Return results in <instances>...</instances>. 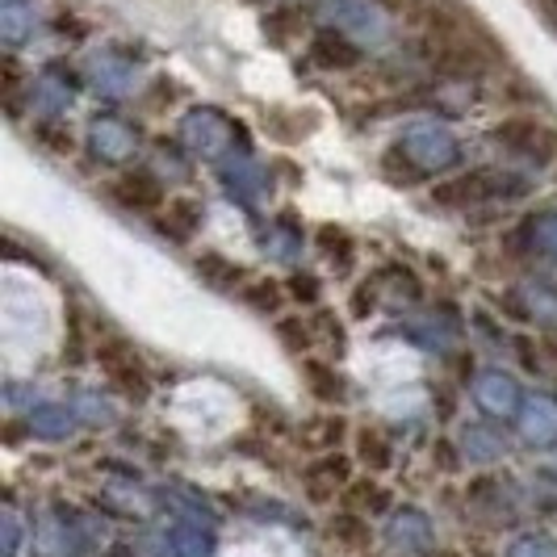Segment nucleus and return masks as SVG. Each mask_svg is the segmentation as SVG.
Wrapping results in <instances>:
<instances>
[{
	"instance_id": "1",
	"label": "nucleus",
	"mask_w": 557,
	"mask_h": 557,
	"mask_svg": "<svg viewBox=\"0 0 557 557\" xmlns=\"http://www.w3.org/2000/svg\"><path fill=\"white\" fill-rule=\"evenodd\" d=\"M97 361H101V369H106V377L113 382L117 394H126L135 403H143L151 394V377H147V369H143V361L135 357V348L126 339H106L97 348Z\"/></svg>"
},
{
	"instance_id": "2",
	"label": "nucleus",
	"mask_w": 557,
	"mask_h": 557,
	"mask_svg": "<svg viewBox=\"0 0 557 557\" xmlns=\"http://www.w3.org/2000/svg\"><path fill=\"white\" fill-rule=\"evenodd\" d=\"M302 486H307V499L310 503H332L335 495H344L352 486V470H348V457L339 453H323L314 457L302 474Z\"/></svg>"
},
{
	"instance_id": "3",
	"label": "nucleus",
	"mask_w": 557,
	"mask_h": 557,
	"mask_svg": "<svg viewBox=\"0 0 557 557\" xmlns=\"http://www.w3.org/2000/svg\"><path fill=\"white\" fill-rule=\"evenodd\" d=\"M110 197L122 210H164V185L151 172H122L110 185Z\"/></svg>"
},
{
	"instance_id": "4",
	"label": "nucleus",
	"mask_w": 557,
	"mask_h": 557,
	"mask_svg": "<svg viewBox=\"0 0 557 557\" xmlns=\"http://www.w3.org/2000/svg\"><path fill=\"white\" fill-rule=\"evenodd\" d=\"M491 139L507 147V151H520V156H536V147L549 139L545 135V126L536 122V117H524V113H516V117H503L499 126L491 131Z\"/></svg>"
},
{
	"instance_id": "5",
	"label": "nucleus",
	"mask_w": 557,
	"mask_h": 557,
	"mask_svg": "<svg viewBox=\"0 0 557 557\" xmlns=\"http://www.w3.org/2000/svg\"><path fill=\"white\" fill-rule=\"evenodd\" d=\"M310 59L319 63V67H332V72H348V67H357L361 63V51L344 38V34H332V29H323V34H314L310 38Z\"/></svg>"
},
{
	"instance_id": "6",
	"label": "nucleus",
	"mask_w": 557,
	"mask_h": 557,
	"mask_svg": "<svg viewBox=\"0 0 557 557\" xmlns=\"http://www.w3.org/2000/svg\"><path fill=\"white\" fill-rule=\"evenodd\" d=\"M156 223L168 239H194V231L201 226V201L197 197H172Z\"/></svg>"
},
{
	"instance_id": "7",
	"label": "nucleus",
	"mask_w": 557,
	"mask_h": 557,
	"mask_svg": "<svg viewBox=\"0 0 557 557\" xmlns=\"http://www.w3.org/2000/svg\"><path fill=\"white\" fill-rule=\"evenodd\" d=\"M491 194V185H486V172H461V176H453V181H441L436 189H432V201L436 206H470V201H482V197Z\"/></svg>"
},
{
	"instance_id": "8",
	"label": "nucleus",
	"mask_w": 557,
	"mask_h": 557,
	"mask_svg": "<svg viewBox=\"0 0 557 557\" xmlns=\"http://www.w3.org/2000/svg\"><path fill=\"white\" fill-rule=\"evenodd\" d=\"M197 273H201L206 285H214V289H235L239 277H244L239 264H231L219 251H201V256H197Z\"/></svg>"
},
{
	"instance_id": "9",
	"label": "nucleus",
	"mask_w": 557,
	"mask_h": 557,
	"mask_svg": "<svg viewBox=\"0 0 557 557\" xmlns=\"http://www.w3.org/2000/svg\"><path fill=\"white\" fill-rule=\"evenodd\" d=\"M302 373H307L310 391L314 398H323V403H339L344 398V377L335 373V364L327 361H302Z\"/></svg>"
},
{
	"instance_id": "10",
	"label": "nucleus",
	"mask_w": 557,
	"mask_h": 557,
	"mask_svg": "<svg viewBox=\"0 0 557 557\" xmlns=\"http://www.w3.org/2000/svg\"><path fill=\"white\" fill-rule=\"evenodd\" d=\"M357 457H361L369 470H386L391 466V441L377 428H361L357 432Z\"/></svg>"
},
{
	"instance_id": "11",
	"label": "nucleus",
	"mask_w": 557,
	"mask_h": 557,
	"mask_svg": "<svg viewBox=\"0 0 557 557\" xmlns=\"http://www.w3.org/2000/svg\"><path fill=\"white\" fill-rule=\"evenodd\" d=\"M281 298H285V289H281L277 281H248L244 285V302L256 307L260 314H273L281 307Z\"/></svg>"
},
{
	"instance_id": "12",
	"label": "nucleus",
	"mask_w": 557,
	"mask_h": 557,
	"mask_svg": "<svg viewBox=\"0 0 557 557\" xmlns=\"http://www.w3.org/2000/svg\"><path fill=\"white\" fill-rule=\"evenodd\" d=\"M344 495H348L352 516H357V511H382V507H386V491H382L377 482H352Z\"/></svg>"
},
{
	"instance_id": "13",
	"label": "nucleus",
	"mask_w": 557,
	"mask_h": 557,
	"mask_svg": "<svg viewBox=\"0 0 557 557\" xmlns=\"http://www.w3.org/2000/svg\"><path fill=\"white\" fill-rule=\"evenodd\" d=\"M277 339L294 357H302L310 344H314V332H310L302 319H277Z\"/></svg>"
},
{
	"instance_id": "14",
	"label": "nucleus",
	"mask_w": 557,
	"mask_h": 557,
	"mask_svg": "<svg viewBox=\"0 0 557 557\" xmlns=\"http://www.w3.org/2000/svg\"><path fill=\"white\" fill-rule=\"evenodd\" d=\"M319 248L327 251V256H339V264H348L352 260V239H348V231L344 226H319Z\"/></svg>"
},
{
	"instance_id": "15",
	"label": "nucleus",
	"mask_w": 557,
	"mask_h": 557,
	"mask_svg": "<svg viewBox=\"0 0 557 557\" xmlns=\"http://www.w3.org/2000/svg\"><path fill=\"white\" fill-rule=\"evenodd\" d=\"M332 536H339L344 545H364V541H369V529L361 524V516H335Z\"/></svg>"
},
{
	"instance_id": "16",
	"label": "nucleus",
	"mask_w": 557,
	"mask_h": 557,
	"mask_svg": "<svg viewBox=\"0 0 557 557\" xmlns=\"http://www.w3.org/2000/svg\"><path fill=\"white\" fill-rule=\"evenodd\" d=\"M302 26H307V13H302V9H277V13L264 22V29H269L273 38H285L289 29H302Z\"/></svg>"
},
{
	"instance_id": "17",
	"label": "nucleus",
	"mask_w": 557,
	"mask_h": 557,
	"mask_svg": "<svg viewBox=\"0 0 557 557\" xmlns=\"http://www.w3.org/2000/svg\"><path fill=\"white\" fill-rule=\"evenodd\" d=\"M289 294H294L298 302H314V298H319V281L310 277V273H294V277H289Z\"/></svg>"
},
{
	"instance_id": "18",
	"label": "nucleus",
	"mask_w": 557,
	"mask_h": 557,
	"mask_svg": "<svg viewBox=\"0 0 557 557\" xmlns=\"http://www.w3.org/2000/svg\"><path fill=\"white\" fill-rule=\"evenodd\" d=\"M386 172L394 176V185H416V181H419V172L407 164V160H398V151H391V156H386Z\"/></svg>"
},
{
	"instance_id": "19",
	"label": "nucleus",
	"mask_w": 557,
	"mask_h": 557,
	"mask_svg": "<svg viewBox=\"0 0 557 557\" xmlns=\"http://www.w3.org/2000/svg\"><path fill=\"white\" fill-rule=\"evenodd\" d=\"M314 332H319V335H327V339H332L335 348L344 344V332H339V323H335L332 314H314Z\"/></svg>"
},
{
	"instance_id": "20",
	"label": "nucleus",
	"mask_w": 557,
	"mask_h": 557,
	"mask_svg": "<svg viewBox=\"0 0 557 557\" xmlns=\"http://www.w3.org/2000/svg\"><path fill=\"white\" fill-rule=\"evenodd\" d=\"M377 4L398 13V17H419V0H377Z\"/></svg>"
},
{
	"instance_id": "21",
	"label": "nucleus",
	"mask_w": 557,
	"mask_h": 557,
	"mask_svg": "<svg viewBox=\"0 0 557 557\" xmlns=\"http://www.w3.org/2000/svg\"><path fill=\"white\" fill-rule=\"evenodd\" d=\"M0 67H4V92L13 97V92H17V84H22V72H17V59H4Z\"/></svg>"
},
{
	"instance_id": "22",
	"label": "nucleus",
	"mask_w": 557,
	"mask_h": 557,
	"mask_svg": "<svg viewBox=\"0 0 557 557\" xmlns=\"http://www.w3.org/2000/svg\"><path fill=\"white\" fill-rule=\"evenodd\" d=\"M352 310H357V319H364V314L373 310V294H369V285H361V289L352 294Z\"/></svg>"
},
{
	"instance_id": "23",
	"label": "nucleus",
	"mask_w": 557,
	"mask_h": 557,
	"mask_svg": "<svg viewBox=\"0 0 557 557\" xmlns=\"http://www.w3.org/2000/svg\"><path fill=\"white\" fill-rule=\"evenodd\" d=\"M42 139L51 143V151H72V135H59L51 126H42Z\"/></svg>"
},
{
	"instance_id": "24",
	"label": "nucleus",
	"mask_w": 557,
	"mask_h": 557,
	"mask_svg": "<svg viewBox=\"0 0 557 557\" xmlns=\"http://www.w3.org/2000/svg\"><path fill=\"white\" fill-rule=\"evenodd\" d=\"M441 557H457V554H441Z\"/></svg>"
},
{
	"instance_id": "25",
	"label": "nucleus",
	"mask_w": 557,
	"mask_h": 557,
	"mask_svg": "<svg viewBox=\"0 0 557 557\" xmlns=\"http://www.w3.org/2000/svg\"><path fill=\"white\" fill-rule=\"evenodd\" d=\"M549 4H554V9H557V0H549Z\"/></svg>"
}]
</instances>
